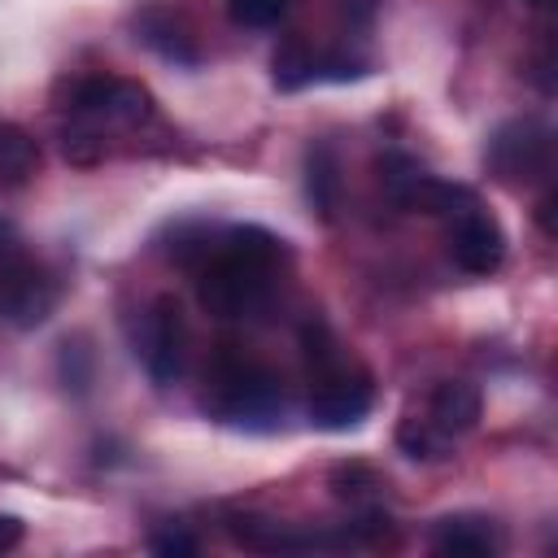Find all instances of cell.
Listing matches in <instances>:
<instances>
[{"label": "cell", "instance_id": "5", "mask_svg": "<svg viewBox=\"0 0 558 558\" xmlns=\"http://www.w3.org/2000/svg\"><path fill=\"white\" fill-rule=\"evenodd\" d=\"M65 109L92 126H135V122L153 118V96H148V87H140L131 78L87 74L65 87Z\"/></svg>", "mask_w": 558, "mask_h": 558}, {"label": "cell", "instance_id": "6", "mask_svg": "<svg viewBox=\"0 0 558 558\" xmlns=\"http://www.w3.org/2000/svg\"><path fill=\"white\" fill-rule=\"evenodd\" d=\"M131 344L153 384H174L183 375L187 331H183V314H179L174 296H157L148 310H140V318L131 327Z\"/></svg>", "mask_w": 558, "mask_h": 558}, {"label": "cell", "instance_id": "4", "mask_svg": "<svg viewBox=\"0 0 558 558\" xmlns=\"http://www.w3.org/2000/svg\"><path fill=\"white\" fill-rule=\"evenodd\" d=\"M375 405V388L366 371L340 366L331 349H318V384L310 392V423L318 432H349Z\"/></svg>", "mask_w": 558, "mask_h": 558}, {"label": "cell", "instance_id": "1", "mask_svg": "<svg viewBox=\"0 0 558 558\" xmlns=\"http://www.w3.org/2000/svg\"><path fill=\"white\" fill-rule=\"evenodd\" d=\"M283 240L266 227H222L214 231L205 257L196 262V296L214 318H257L279 288Z\"/></svg>", "mask_w": 558, "mask_h": 558}, {"label": "cell", "instance_id": "9", "mask_svg": "<svg viewBox=\"0 0 558 558\" xmlns=\"http://www.w3.org/2000/svg\"><path fill=\"white\" fill-rule=\"evenodd\" d=\"M432 549L453 558H493L506 549V532L488 514H445L432 523Z\"/></svg>", "mask_w": 558, "mask_h": 558}, {"label": "cell", "instance_id": "7", "mask_svg": "<svg viewBox=\"0 0 558 558\" xmlns=\"http://www.w3.org/2000/svg\"><path fill=\"white\" fill-rule=\"evenodd\" d=\"M449 257L466 275H493L506 262V231L480 201L449 218Z\"/></svg>", "mask_w": 558, "mask_h": 558}, {"label": "cell", "instance_id": "14", "mask_svg": "<svg viewBox=\"0 0 558 558\" xmlns=\"http://www.w3.org/2000/svg\"><path fill=\"white\" fill-rule=\"evenodd\" d=\"M397 445H401V453H405V458L440 462V458H449L453 436H445V432H440L436 423H427V418H405V423L397 427Z\"/></svg>", "mask_w": 558, "mask_h": 558}, {"label": "cell", "instance_id": "3", "mask_svg": "<svg viewBox=\"0 0 558 558\" xmlns=\"http://www.w3.org/2000/svg\"><path fill=\"white\" fill-rule=\"evenodd\" d=\"M484 166L506 187L545 183L549 170H554V135H549V126L541 118H506L484 144Z\"/></svg>", "mask_w": 558, "mask_h": 558}, {"label": "cell", "instance_id": "8", "mask_svg": "<svg viewBox=\"0 0 558 558\" xmlns=\"http://www.w3.org/2000/svg\"><path fill=\"white\" fill-rule=\"evenodd\" d=\"M57 296H61L57 279H52L35 257H26V262L13 270V279L4 283V292H0V314H4L13 327H39V323L57 310Z\"/></svg>", "mask_w": 558, "mask_h": 558}, {"label": "cell", "instance_id": "10", "mask_svg": "<svg viewBox=\"0 0 558 558\" xmlns=\"http://www.w3.org/2000/svg\"><path fill=\"white\" fill-rule=\"evenodd\" d=\"M135 39L174 65H201V44H196L187 17L166 4H148L144 13H135Z\"/></svg>", "mask_w": 558, "mask_h": 558}, {"label": "cell", "instance_id": "21", "mask_svg": "<svg viewBox=\"0 0 558 558\" xmlns=\"http://www.w3.org/2000/svg\"><path fill=\"white\" fill-rule=\"evenodd\" d=\"M527 4H532V9H549L554 0H527Z\"/></svg>", "mask_w": 558, "mask_h": 558}, {"label": "cell", "instance_id": "17", "mask_svg": "<svg viewBox=\"0 0 558 558\" xmlns=\"http://www.w3.org/2000/svg\"><path fill=\"white\" fill-rule=\"evenodd\" d=\"M148 549L161 554V558H192L201 549V541L192 532H183V527H166V532H153Z\"/></svg>", "mask_w": 558, "mask_h": 558}, {"label": "cell", "instance_id": "15", "mask_svg": "<svg viewBox=\"0 0 558 558\" xmlns=\"http://www.w3.org/2000/svg\"><path fill=\"white\" fill-rule=\"evenodd\" d=\"M275 87L279 92H296V87H305V83H314L318 78V52H310L301 39H288L279 52H275Z\"/></svg>", "mask_w": 558, "mask_h": 558}, {"label": "cell", "instance_id": "20", "mask_svg": "<svg viewBox=\"0 0 558 558\" xmlns=\"http://www.w3.org/2000/svg\"><path fill=\"white\" fill-rule=\"evenodd\" d=\"M375 9H379V0H344L349 22H357V26H366V22L375 17Z\"/></svg>", "mask_w": 558, "mask_h": 558}, {"label": "cell", "instance_id": "13", "mask_svg": "<svg viewBox=\"0 0 558 558\" xmlns=\"http://www.w3.org/2000/svg\"><path fill=\"white\" fill-rule=\"evenodd\" d=\"M39 166V144L22 131L0 122V183H26Z\"/></svg>", "mask_w": 558, "mask_h": 558}, {"label": "cell", "instance_id": "16", "mask_svg": "<svg viewBox=\"0 0 558 558\" xmlns=\"http://www.w3.org/2000/svg\"><path fill=\"white\" fill-rule=\"evenodd\" d=\"M288 9H292V0H227L231 22H235V26H248V31L279 26Z\"/></svg>", "mask_w": 558, "mask_h": 558}, {"label": "cell", "instance_id": "12", "mask_svg": "<svg viewBox=\"0 0 558 558\" xmlns=\"http://www.w3.org/2000/svg\"><path fill=\"white\" fill-rule=\"evenodd\" d=\"M305 196L318 209V218H331L340 205V161L323 140L305 148Z\"/></svg>", "mask_w": 558, "mask_h": 558}, {"label": "cell", "instance_id": "11", "mask_svg": "<svg viewBox=\"0 0 558 558\" xmlns=\"http://www.w3.org/2000/svg\"><path fill=\"white\" fill-rule=\"evenodd\" d=\"M480 410H484V397L475 384L466 379H440L427 397V423H436L445 436H462L480 423Z\"/></svg>", "mask_w": 558, "mask_h": 558}, {"label": "cell", "instance_id": "18", "mask_svg": "<svg viewBox=\"0 0 558 558\" xmlns=\"http://www.w3.org/2000/svg\"><path fill=\"white\" fill-rule=\"evenodd\" d=\"M22 262H26V253H22L17 235H13V227L0 222V292H4V283L13 279V270H17Z\"/></svg>", "mask_w": 558, "mask_h": 558}, {"label": "cell", "instance_id": "19", "mask_svg": "<svg viewBox=\"0 0 558 558\" xmlns=\"http://www.w3.org/2000/svg\"><path fill=\"white\" fill-rule=\"evenodd\" d=\"M22 536H26L22 519H17V514H0V554L17 549V545H22Z\"/></svg>", "mask_w": 558, "mask_h": 558}, {"label": "cell", "instance_id": "2", "mask_svg": "<svg viewBox=\"0 0 558 558\" xmlns=\"http://www.w3.org/2000/svg\"><path fill=\"white\" fill-rule=\"evenodd\" d=\"M205 414L240 432H275L288 414L283 379L244 357H218L205 379Z\"/></svg>", "mask_w": 558, "mask_h": 558}]
</instances>
